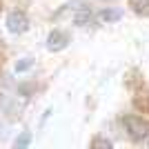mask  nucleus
<instances>
[{"mask_svg":"<svg viewBox=\"0 0 149 149\" xmlns=\"http://www.w3.org/2000/svg\"><path fill=\"white\" fill-rule=\"evenodd\" d=\"M123 125L127 127V131H129V136L134 138V140H143V138L147 136V125L143 123V118H138V116H125Z\"/></svg>","mask_w":149,"mask_h":149,"instance_id":"f257e3e1","label":"nucleus"},{"mask_svg":"<svg viewBox=\"0 0 149 149\" xmlns=\"http://www.w3.org/2000/svg\"><path fill=\"white\" fill-rule=\"evenodd\" d=\"M27 27H29V20L22 11H11L7 16V29L11 33H25Z\"/></svg>","mask_w":149,"mask_h":149,"instance_id":"f03ea898","label":"nucleus"},{"mask_svg":"<svg viewBox=\"0 0 149 149\" xmlns=\"http://www.w3.org/2000/svg\"><path fill=\"white\" fill-rule=\"evenodd\" d=\"M69 45V33H65V31L56 29V31H51L49 38H47V49L49 51H60L65 49Z\"/></svg>","mask_w":149,"mask_h":149,"instance_id":"7ed1b4c3","label":"nucleus"},{"mask_svg":"<svg viewBox=\"0 0 149 149\" xmlns=\"http://www.w3.org/2000/svg\"><path fill=\"white\" fill-rule=\"evenodd\" d=\"M98 18L102 20V22H116V20L123 18V11H120V9H109V7H107V9H102V11L98 13Z\"/></svg>","mask_w":149,"mask_h":149,"instance_id":"20e7f679","label":"nucleus"},{"mask_svg":"<svg viewBox=\"0 0 149 149\" xmlns=\"http://www.w3.org/2000/svg\"><path fill=\"white\" fill-rule=\"evenodd\" d=\"M80 9H89V5L85 2V0H71V2H67V5H62V9L56 13V18L62 16L65 11H80Z\"/></svg>","mask_w":149,"mask_h":149,"instance_id":"39448f33","label":"nucleus"},{"mask_svg":"<svg viewBox=\"0 0 149 149\" xmlns=\"http://www.w3.org/2000/svg\"><path fill=\"white\" fill-rule=\"evenodd\" d=\"M74 22H76L78 27H85V25H89V22H91V11H89V9H80V11L76 13Z\"/></svg>","mask_w":149,"mask_h":149,"instance_id":"423d86ee","label":"nucleus"},{"mask_svg":"<svg viewBox=\"0 0 149 149\" xmlns=\"http://www.w3.org/2000/svg\"><path fill=\"white\" fill-rule=\"evenodd\" d=\"M29 143H31V134H29V131H22V134L13 140V147H16V149H22V147H27Z\"/></svg>","mask_w":149,"mask_h":149,"instance_id":"0eeeda50","label":"nucleus"},{"mask_svg":"<svg viewBox=\"0 0 149 149\" xmlns=\"http://www.w3.org/2000/svg\"><path fill=\"white\" fill-rule=\"evenodd\" d=\"M31 67H33V58H20V60L16 62V71H18V74H22V71H29Z\"/></svg>","mask_w":149,"mask_h":149,"instance_id":"6e6552de","label":"nucleus"},{"mask_svg":"<svg viewBox=\"0 0 149 149\" xmlns=\"http://www.w3.org/2000/svg\"><path fill=\"white\" fill-rule=\"evenodd\" d=\"M131 2V7L136 9L138 13H143V9H145V13H147V7H149V0H129Z\"/></svg>","mask_w":149,"mask_h":149,"instance_id":"1a4fd4ad","label":"nucleus"},{"mask_svg":"<svg viewBox=\"0 0 149 149\" xmlns=\"http://www.w3.org/2000/svg\"><path fill=\"white\" fill-rule=\"evenodd\" d=\"M93 145H105V147H111V143H109V140H105V138H96V140H93Z\"/></svg>","mask_w":149,"mask_h":149,"instance_id":"9d476101","label":"nucleus"}]
</instances>
